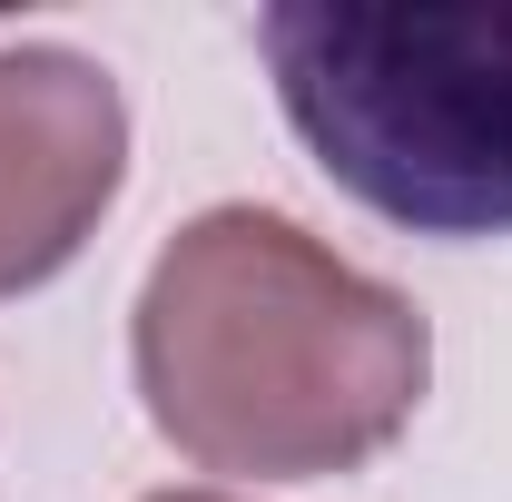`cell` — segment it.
<instances>
[{
	"instance_id": "1",
	"label": "cell",
	"mask_w": 512,
	"mask_h": 502,
	"mask_svg": "<svg viewBox=\"0 0 512 502\" xmlns=\"http://www.w3.org/2000/svg\"><path fill=\"white\" fill-rule=\"evenodd\" d=\"M424 375V315L276 207H207L138 286L148 424L207 473H355L414 424Z\"/></svg>"
},
{
	"instance_id": "2",
	"label": "cell",
	"mask_w": 512,
	"mask_h": 502,
	"mask_svg": "<svg viewBox=\"0 0 512 502\" xmlns=\"http://www.w3.org/2000/svg\"><path fill=\"white\" fill-rule=\"evenodd\" d=\"M256 50L345 197L414 237H512V0H276Z\"/></svg>"
},
{
	"instance_id": "3",
	"label": "cell",
	"mask_w": 512,
	"mask_h": 502,
	"mask_svg": "<svg viewBox=\"0 0 512 502\" xmlns=\"http://www.w3.org/2000/svg\"><path fill=\"white\" fill-rule=\"evenodd\" d=\"M128 178V99L79 50H0V296L50 286Z\"/></svg>"
},
{
	"instance_id": "4",
	"label": "cell",
	"mask_w": 512,
	"mask_h": 502,
	"mask_svg": "<svg viewBox=\"0 0 512 502\" xmlns=\"http://www.w3.org/2000/svg\"><path fill=\"white\" fill-rule=\"evenodd\" d=\"M158 502H227V493H158Z\"/></svg>"
}]
</instances>
